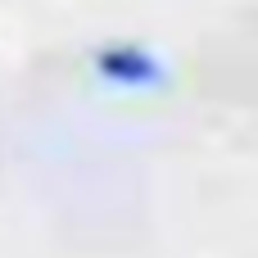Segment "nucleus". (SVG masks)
<instances>
[{
	"label": "nucleus",
	"instance_id": "f257e3e1",
	"mask_svg": "<svg viewBox=\"0 0 258 258\" xmlns=\"http://www.w3.org/2000/svg\"><path fill=\"white\" fill-rule=\"evenodd\" d=\"M95 73L104 82H113V86H132V91L163 82V63L141 45H104L95 54Z\"/></svg>",
	"mask_w": 258,
	"mask_h": 258
}]
</instances>
